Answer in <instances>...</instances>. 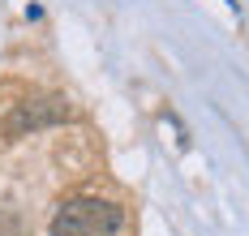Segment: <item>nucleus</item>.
Segmentation results:
<instances>
[{
	"label": "nucleus",
	"instance_id": "nucleus-2",
	"mask_svg": "<svg viewBox=\"0 0 249 236\" xmlns=\"http://www.w3.org/2000/svg\"><path fill=\"white\" fill-rule=\"evenodd\" d=\"M60 120H69V103L65 99H30V103H22L13 116H9V125H4V133L9 137H22V133H35V129H48V125H60Z\"/></svg>",
	"mask_w": 249,
	"mask_h": 236
},
{
	"label": "nucleus",
	"instance_id": "nucleus-1",
	"mask_svg": "<svg viewBox=\"0 0 249 236\" xmlns=\"http://www.w3.org/2000/svg\"><path fill=\"white\" fill-rule=\"evenodd\" d=\"M124 215L107 198H73L52 215V236H116Z\"/></svg>",
	"mask_w": 249,
	"mask_h": 236
}]
</instances>
